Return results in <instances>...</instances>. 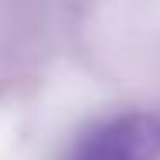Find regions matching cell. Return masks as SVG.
Masks as SVG:
<instances>
[{"label": "cell", "mask_w": 160, "mask_h": 160, "mask_svg": "<svg viewBox=\"0 0 160 160\" xmlns=\"http://www.w3.org/2000/svg\"><path fill=\"white\" fill-rule=\"evenodd\" d=\"M160 153V119L126 112L89 129L68 160H153Z\"/></svg>", "instance_id": "cell-1"}]
</instances>
